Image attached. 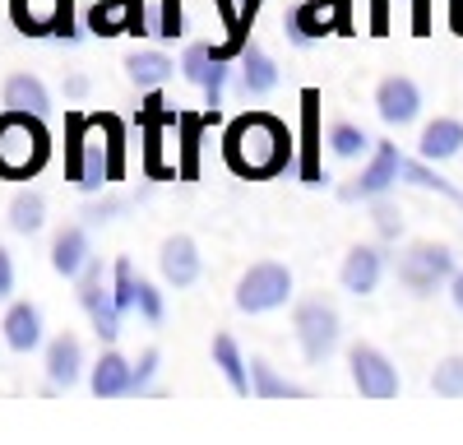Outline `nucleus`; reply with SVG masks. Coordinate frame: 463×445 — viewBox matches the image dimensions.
Masks as SVG:
<instances>
[{
	"instance_id": "1",
	"label": "nucleus",
	"mask_w": 463,
	"mask_h": 445,
	"mask_svg": "<svg viewBox=\"0 0 463 445\" xmlns=\"http://www.w3.org/2000/svg\"><path fill=\"white\" fill-rule=\"evenodd\" d=\"M292 130L269 117V111H246L227 126L222 135V158L237 176H250V181H264V176H279L292 167Z\"/></svg>"
},
{
	"instance_id": "2",
	"label": "nucleus",
	"mask_w": 463,
	"mask_h": 445,
	"mask_svg": "<svg viewBox=\"0 0 463 445\" xmlns=\"http://www.w3.org/2000/svg\"><path fill=\"white\" fill-rule=\"evenodd\" d=\"M65 126H70V148H65L70 181L84 195L107 191L121 172V126L111 117H80V111H70Z\"/></svg>"
},
{
	"instance_id": "3",
	"label": "nucleus",
	"mask_w": 463,
	"mask_h": 445,
	"mask_svg": "<svg viewBox=\"0 0 463 445\" xmlns=\"http://www.w3.org/2000/svg\"><path fill=\"white\" fill-rule=\"evenodd\" d=\"M52 158V135L37 111H0V176L5 181H28L47 167Z\"/></svg>"
},
{
	"instance_id": "4",
	"label": "nucleus",
	"mask_w": 463,
	"mask_h": 445,
	"mask_svg": "<svg viewBox=\"0 0 463 445\" xmlns=\"http://www.w3.org/2000/svg\"><path fill=\"white\" fill-rule=\"evenodd\" d=\"M288 297H292V270L279 265V260H260V265H250L237 283V311L264 316V311L288 307Z\"/></svg>"
},
{
	"instance_id": "5",
	"label": "nucleus",
	"mask_w": 463,
	"mask_h": 445,
	"mask_svg": "<svg viewBox=\"0 0 463 445\" xmlns=\"http://www.w3.org/2000/svg\"><path fill=\"white\" fill-rule=\"evenodd\" d=\"M454 274H458L454 251L440 246V241H417V246H408L403 260H399V283H403L412 297H431V292H436L440 283H449Z\"/></svg>"
},
{
	"instance_id": "6",
	"label": "nucleus",
	"mask_w": 463,
	"mask_h": 445,
	"mask_svg": "<svg viewBox=\"0 0 463 445\" xmlns=\"http://www.w3.org/2000/svg\"><path fill=\"white\" fill-rule=\"evenodd\" d=\"M80 307L89 311V320H93V329H98V339H107V344H116L121 339V307H116V297H111V283H107V270H102V260L93 255L89 265L80 270Z\"/></svg>"
},
{
	"instance_id": "7",
	"label": "nucleus",
	"mask_w": 463,
	"mask_h": 445,
	"mask_svg": "<svg viewBox=\"0 0 463 445\" xmlns=\"http://www.w3.org/2000/svg\"><path fill=\"white\" fill-rule=\"evenodd\" d=\"M292 329H297V344H301V353H306L311 366L334 357V348H338V311L329 302H320V297L301 302L292 311Z\"/></svg>"
},
{
	"instance_id": "8",
	"label": "nucleus",
	"mask_w": 463,
	"mask_h": 445,
	"mask_svg": "<svg viewBox=\"0 0 463 445\" xmlns=\"http://www.w3.org/2000/svg\"><path fill=\"white\" fill-rule=\"evenodd\" d=\"M338 28H347V0H301L283 19V33L292 37V47H311L325 33H338Z\"/></svg>"
},
{
	"instance_id": "9",
	"label": "nucleus",
	"mask_w": 463,
	"mask_h": 445,
	"mask_svg": "<svg viewBox=\"0 0 463 445\" xmlns=\"http://www.w3.org/2000/svg\"><path fill=\"white\" fill-rule=\"evenodd\" d=\"M347 376L362 399H399V366L371 344H353L347 353Z\"/></svg>"
},
{
	"instance_id": "10",
	"label": "nucleus",
	"mask_w": 463,
	"mask_h": 445,
	"mask_svg": "<svg viewBox=\"0 0 463 445\" xmlns=\"http://www.w3.org/2000/svg\"><path fill=\"white\" fill-rule=\"evenodd\" d=\"M10 19L28 37H61L74 43V19H70V0H10Z\"/></svg>"
},
{
	"instance_id": "11",
	"label": "nucleus",
	"mask_w": 463,
	"mask_h": 445,
	"mask_svg": "<svg viewBox=\"0 0 463 445\" xmlns=\"http://www.w3.org/2000/svg\"><path fill=\"white\" fill-rule=\"evenodd\" d=\"M399 172H403V154H399L390 139H375V158L343 191V200H380V195H390V185L399 181Z\"/></svg>"
},
{
	"instance_id": "12",
	"label": "nucleus",
	"mask_w": 463,
	"mask_h": 445,
	"mask_svg": "<svg viewBox=\"0 0 463 445\" xmlns=\"http://www.w3.org/2000/svg\"><path fill=\"white\" fill-rule=\"evenodd\" d=\"M375 111L384 126H412L421 117V89L408 74H390V80L375 84Z\"/></svg>"
},
{
	"instance_id": "13",
	"label": "nucleus",
	"mask_w": 463,
	"mask_h": 445,
	"mask_svg": "<svg viewBox=\"0 0 463 445\" xmlns=\"http://www.w3.org/2000/svg\"><path fill=\"white\" fill-rule=\"evenodd\" d=\"M181 70H185V80H190V84H200V89H204L209 107L218 111V107H222V89H227V61H222L213 47H185Z\"/></svg>"
},
{
	"instance_id": "14",
	"label": "nucleus",
	"mask_w": 463,
	"mask_h": 445,
	"mask_svg": "<svg viewBox=\"0 0 463 445\" xmlns=\"http://www.w3.org/2000/svg\"><path fill=\"white\" fill-rule=\"evenodd\" d=\"M380 279H384V255L375 251V246H353L343 255V270H338V283H343V292H353V297H371L375 288H380Z\"/></svg>"
},
{
	"instance_id": "15",
	"label": "nucleus",
	"mask_w": 463,
	"mask_h": 445,
	"mask_svg": "<svg viewBox=\"0 0 463 445\" xmlns=\"http://www.w3.org/2000/svg\"><path fill=\"white\" fill-rule=\"evenodd\" d=\"M158 270H163L167 288H190L200 279V246L190 237H167L158 251Z\"/></svg>"
},
{
	"instance_id": "16",
	"label": "nucleus",
	"mask_w": 463,
	"mask_h": 445,
	"mask_svg": "<svg viewBox=\"0 0 463 445\" xmlns=\"http://www.w3.org/2000/svg\"><path fill=\"white\" fill-rule=\"evenodd\" d=\"M84 376V344L74 334H56L47 344V381L52 390H70L74 381Z\"/></svg>"
},
{
	"instance_id": "17",
	"label": "nucleus",
	"mask_w": 463,
	"mask_h": 445,
	"mask_svg": "<svg viewBox=\"0 0 463 445\" xmlns=\"http://www.w3.org/2000/svg\"><path fill=\"white\" fill-rule=\"evenodd\" d=\"M458 154H463V121L454 117H436L417 139V158H427V163H449Z\"/></svg>"
},
{
	"instance_id": "18",
	"label": "nucleus",
	"mask_w": 463,
	"mask_h": 445,
	"mask_svg": "<svg viewBox=\"0 0 463 445\" xmlns=\"http://www.w3.org/2000/svg\"><path fill=\"white\" fill-rule=\"evenodd\" d=\"M89 385H93L98 399H121V394H130V385H135V366L116 353V348H107V353L93 362Z\"/></svg>"
},
{
	"instance_id": "19",
	"label": "nucleus",
	"mask_w": 463,
	"mask_h": 445,
	"mask_svg": "<svg viewBox=\"0 0 463 445\" xmlns=\"http://www.w3.org/2000/svg\"><path fill=\"white\" fill-rule=\"evenodd\" d=\"M0 98H5V107H14V111H37V117H47V111H52L47 84L37 80V74H28V70H14L10 80L0 84Z\"/></svg>"
},
{
	"instance_id": "20",
	"label": "nucleus",
	"mask_w": 463,
	"mask_h": 445,
	"mask_svg": "<svg viewBox=\"0 0 463 445\" xmlns=\"http://www.w3.org/2000/svg\"><path fill=\"white\" fill-rule=\"evenodd\" d=\"M0 329H5V344L14 353H33L37 344H43V311H37L33 302H14L5 311V320H0Z\"/></svg>"
},
{
	"instance_id": "21",
	"label": "nucleus",
	"mask_w": 463,
	"mask_h": 445,
	"mask_svg": "<svg viewBox=\"0 0 463 445\" xmlns=\"http://www.w3.org/2000/svg\"><path fill=\"white\" fill-rule=\"evenodd\" d=\"M93 260V251H89V232L84 228H61L56 232V241H52V270L61 274V279H80V270Z\"/></svg>"
},
{
	"instance_id": "22",
	"label": "nucleus",
	"mask_w": 463,
	"mask_h": 445,
	"mask_svg": "<svg viewBox=\"0 0 463 445\" xmlns=\"http://www.w3.org/2000/svg\"><path fill=\"white\" fill-rule=\"evenodd\" d=\"M237 70H241V93L246 98H264V93L279 89V65H274V56L260 52V47H246Z\"/></svg>"
},
{
	"instance_id": "23",
	"label": "nucleus",
	"mask_w": 463,
	"mask_h": 445,
	"mask_svg": "<svg viewBox=\"0 0 463 445\" xmlns=\"http://www.w3.org/2000/svg\"><path fill=\"white\" fill-rule=\"evenodd\" d=\"M213 366L222 371V381L232 385V394H250V362L241 357V348H237V339H232V334H213Z\"/></svg>"
},
{
	"instance_id": "24",
	"label": "nucleus",
	"mask_w": 463,
	"mask_h": 445,
	"mask_svg": "<svg viewBox=\"0 0 463 445\" xmlns=\"http://www.w3.org/2000/svg\"><path fill=\"white\" fill-rule=\"evenodd\" d=\"M172 61L163 56V52H135V56H126V80L139 89V93H148V89H163L167 80H172Z\"/></svg>"
},
{
	"instance_id": "25",
	"label": "nucleus",
	"mask_w": 463,
	"mask_h": 445,
	"mask_svg": "<svg viewBox=\"0 0 463 445\" xmlns=\"http://www.w3.org/2000/svg\"><path fill=\"white\" fill-rule=\"evenodd\" d=\"M250 394L255 399H306V385L283 381L264 357H250Z\"/></svg>"
},
{
	"instance_id": "26",
	"label": "nucleus",
	"mask_w": 463,
	"mask_h": 445,
	"mask_svg": "<svg viewBox=\"0 0 463 445\" xmlns=\"http://www.w3.org/2000/svg\"><path fill=\"white\" fill-rule=\"evenodd\" d=\"M10 228L19 237H33V232H43L47 228V200L37 195V191H19L10 200Z\"/></svg>"
},
{
	"instance_id": "27",
	"label": "nucleus",
	"mask_w": 463,
	"mask_h": 445,
	"mask_svg": "<svg viewBox=\"0 0 463 445\" xmlns=\"http://www.w3.org/2000/svg\"><path fill=\"white\" fill-rule=\"evenodd\" d=\"M366 148H375V139L362 126H353V121H334L329 126V154L334 158H362Z\"/></svg>"
},
{
	"instance_id": "28",
	"label": "nucleus",
	"mask_w": 463,
	"mask_h": 445,
	"mask_svg": "<svg viewBox=\"0 0 463 445\" xmlns=\"http://www.w3.org/2000/svg\"><path fill=\"white\" fill-rule=\"evenodd\" d=\"M139 274H135V265H130V255H116V265H111V297H116V307L121 311H135V302H139Z\"/></svg>"
},
{
	"instance_id": "29",
	"label": "nucleus",
	"mask_w": 463,
	"mask_h": 445,
	"mask_svg": "<svg viewBox=\"0 0 463 445\" xmlns=\"http://www.w3.org/2000/svg\"><path fill=\"white\" fill-rule=\"evenodd\" d=\"M431 390H436L440 399H463V357H458V353L445 357V362H436V371H431Z\"/></svg>"
},
{
	"instance_id": "30",
	"label": "nucleus",
	"mask_w": 463,
	"mask_h": 445,
	"mask_svg": "<svg viewBox=\"0 0 463 445\" xmlns=\"http://www.w3.org/2000/svg\"><path fill=\"white\" fill-rule=\"evenodd\" d=\"M316 102H320V93H306V139H311V148H306V158H301V181L306 185H320V167H316Z\"/></svg>"
},
{
	"instance_id": "31",
	"label": "nucleus",
	"mask_w": 463,
	"mask_h": 445,
	"mask_svg": "<svg viewBox=\"0 0 463 445\" xmlns=\"http://www.w3.org/2000/svg\"><path fill=\"white\" fill-rule=\"evenodd\" d=\"M371 222H375V232H380L384 241H394V237L403 232V209L380 195V200H371Z\"/></svg>"
},
{
	"instance_id": "32",
	"label": "nucleus",
	"mask_w": 463,
	"mask_h": 445,
	"mask_svg": "<svg viewBox=\"0 0 463 445\" xmlns=\"http://www.w3.org/2000/svg\"><path fill=\"white\" fill-rule=\"evenodd\" d=\"M135 311H139L148 325H158V320L167 316V307H163V292L153 288V283H139V302H135Z\"/></svg>"
},
{
	"instance_id": "33",
	"label": "nucleus",
	"mask_w": 463,
	"mask_h": 445,
	"mask_svg": "<svg viewBox=\"0 0 463 445\" xmlns=\"http://www.w3.org/2000/svg\"><path fill=\"white\" fill-rule=\"evenodd\" d=\"M158 348H144L139 353V362H135V385H130V394H144L148 385H153V376H158Z\"/></svg>"
},
{
	"instance_id": "34",
	"label": "nucleus",
	"mask_w": 463,
	"mask_h": 445,
	"mask_svg": "<svg viewBox=\"0 0 463 445\" xmlns=\"http://www.w3.org/2000/svg\"><path fill=\"white\" fill-rule=\"evenodd\" d=\"M181 33V0H163V19H158V37H176Z\"/></svg>"
},
{
	"instance_id": "35",
	"label": "nucleus",
	"mask_w": 463,
	"mask_h": 445,
	"mask_svg": "<svg viewBox=\"0 0 463 445\" xmlns=\"http://www.w3.org/2000/svg\"><path fill=\"white\" fill-rule=\"evenodd\" d=\"M121 209H126L121 200H98V204H89V209H84V218H89V222H98V228H102V222H111V218L121 213Z\"/></svg>"
},
{
	"instance_id": "36",
	"label": "nucleus",
	"mask_w": 463,
	"mask_h": 445,
	"mask_svg": "<svg viewBox=\"0 0 463 445\" xmlns=\"http://www.w3.org/2000/svg\"><path fill=\"white\" fill-rule=\"evenodd\" d=\"M14 292V260H10V251L0 246V297H10Z\"/></svg>"
},
{
	"instance_id": "37",
	"label": "nucleus",
	"mask_w": 463,
	"mask_h": 445,
	"mask_svg": "<svg viewBox=\"0 0 463 445\" xmlns=\"http://www.w3.org/2000/svg\"><path fill=\"white\" fill-rule=\"evenodd\" d=\"M427 5H431V0H412V28H417V33H427V19H431Z\"/></svg>"
},
{
	"instance_id": "38",
	"label": "nucleus",
	"mask_w": 463,
	"mask_h": 445,
	"mask_svg": "<svg viewBox=\"0 0 463 445\" xmlns=\"http://www.w3.org/2000/svg\"><path fill=\"white\" fill-rule=\"evenodd\" d=\"M449 302H454V307L463 311V270H458V274L449 279Z\"/></svg>"
},
{
	"instance_id": "39",
	"label": "nucleus",
	"mask_w": 463,
	"mask_h": 445,
	"mask_svg": "<svg viewBox=\"0 0 463 445\" xmlns=\"http://www.w3.org/2000/svg\"><path fill=\"white\" fill-rule=\"evenodd\" d=\"M237 5H241V28H250V19H255V10H260V0H237Z\"/></svg>"
},
{
	"instance_id": "40",
	"label": "nucleus",
	"mask_w": 463,
	"mask_h": 445,
	"mask_svg": "<svg viewBox=\"0 0 463 445\" xmlns=\"http://www.w3.org/2000/svg\"><path fill=\"white\" fill-rule=\"evenodd\" d=\"M65 93H70V98H84V93H89V80H80V74H74V80H65Z\"/></svg>"
}]
</instances>
